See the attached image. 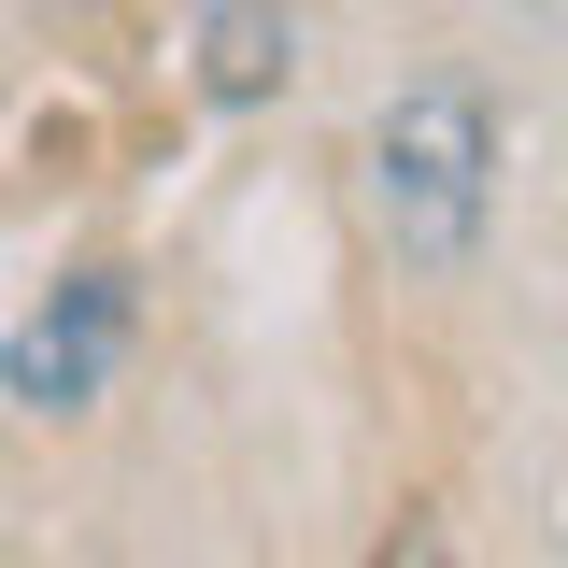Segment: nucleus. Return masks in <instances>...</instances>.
<instances>
[{
    "label": "nucleus",
    "mask_w": 568,
    "mask_h": 568,
    "mask_svg": "<svg viewBox=\"0 0 568 568\" xmlns=\"http://www.w3.org/2000/svg\"><path fill=\"white\" fill-rule=\"evenodd\" d=\"M114 327H129V298H114V271H85L58 313H29V327L0 342V384H14L29 413H85L100 369H114Z\"/></svg>",
    "instance_id": "obj_2"
},
{
    "label": "nucleus",
    "mask_w": 568,
    "mask_h": 568,
    "mask_svg": "<svg viewBox=\"0 0 568 568\" xmlns=\"http://www.w3.org/2000/svg\"><path fill=\"white\" fill-rule=\"evenodd\" d=\"M484 171H497V114L469 85H413L384 129H369V200H384V242L413 271H455L484 242Z\"/></svg>",
    "instance_id": "obj_1"
},
{
    "label": "nucleus",
    "mask_w": 568,
    "mask_h": 568,
    "mask_svg": "<svg viewBox=\"0 0 568 568\" xmlns=\"http://www.w3.org/2000/svg\"><path fill=\"white\" fill-rule=\"evenodd\" d=\"M200 85H213V100H271V85H284V14H271V0H213Z\"/></svg>",
    "instance_id": "obj_3"
},
{
    "label": "nucleus",
    "mask_w": 568,
    "mask_h": 568,
    "mask_svg": "<svg viewBox=\"0 0 568 568\" xmlns=\"http://www.w3.org/2000/svg\"><path fill=\"white\" fill-rule=\"evenodd\" d=\"M369 568H440V526H426V511H413V526H398V540H384V555H369Z\"/></svg>",
    "instance_id": "obj_4"
}]
</instances>
